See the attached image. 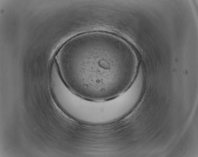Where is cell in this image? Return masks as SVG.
I'll return each mask as SVG.
<instances>
[{
    "mask_svg": "<svg viewBox=\"0 0 198 157\" xmlns=\"http://www.w3.org/2000/svg\"><path fill=\"white\" fill-rule=\"evenodd\" d=\"M76 41L64 46L58 64L62 78L73 92L87 99L103 100L131 85L137 72L125 44Z\"/></svg>",
    "mask_w": 198,
    "mask_h": 157,
    "instance_id": "1",
    "label": "cell"
}]
</instances>
